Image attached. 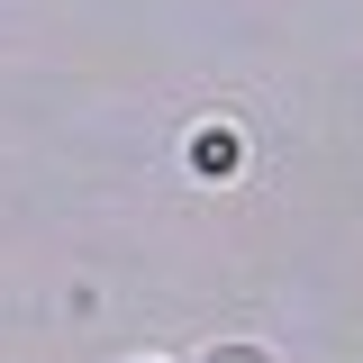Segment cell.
Returning <instances> with one entry per match:
<instances>
[{
    "label": "cell",
    "mask_w": 363,
    "mask_h": 363,
    "mask_svg": "<svg viewBox=\"0 0 363 363\" xmlns=\"http://www.w3.org/2000/svg\"><path fill=\"white\" fill-rule=\"evenodd\" d=\"M218 363H264V354H245V345H236V354H218Z\"/></svg>",
    "instance_id": "obj_1"
}]
</instances>
